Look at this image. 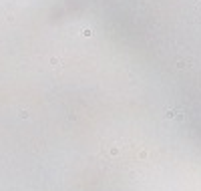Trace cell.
Here are the masks:
<instances>
[{
  "mask_svg": "<svg viewBox=\"0 0 201 191\" xmlns=\"http://www.w3.org/2000/svg\"><path fill=\"white\" fill-rule=\"evenodd\" d=\"M167 117L169 119H185V113L179 111V109H169V111H167Z\"/></svg>",
  "mask_w": 201,
  "mask_h": 191,
  "instance_id": "obj_1",
  "label": "cell"
}]
</instances>
